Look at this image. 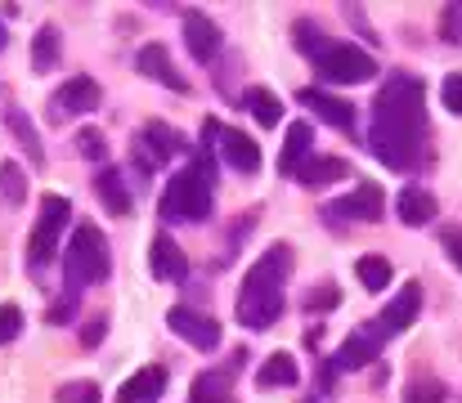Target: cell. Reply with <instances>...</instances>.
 Here are the masks:
<instances>
[{
    "instance_id": "22",
    "label": "cell",
    "mask_w": 462,
    "mask_h": 403,
    "mask_svg": "<svg viewBox=\"0 0 462 403\" xmlns=\"http://www.w3.org/2000/svg\"><path fill=\"white\" fill-rule=\"evenodd\" d=\"M95 193H99V202H104L113 215H131V188H126L122 170L99 166V175H95Z\"/></svg>"
},
{
    "instance_id": "13",
    "label": "cell",
    "mask_w": 462,
    "mask_h": 403,
    "mask_svg": "<svg viewBox=\"0 0 462 403\" xmlns=\"http://www.w3.org/2000/svg\"><path fill=\"white\" fill-rule=\"evenodd\" d=\"M377 350H382V341H377L368 327H359V332H350V336L337 345V354L328 359V368H332V372H359V368H368V363L377 359Z\"/></svg>"
},
{
    "instance_id": "40",
    "label": "cell",
    "mask_w": 462,
    "mask_h": 403,
    "mask_svg": "<svg viewBox=\"0 0 462 403\" xmlns=\"http://www.w3.org/2000/svg\"><path fill=\"white\" fill-rule=\"evenodd\" d=\"M445 243H449V256L462 265V229H449V234H445Z\"/></svg>"
},
{
    "instance_id": "9",
    "label": "cell",
    "mask_w": 462,
    "mask_h": 403,
    "mask_svg": "<svg viewBox=\"0 0 462 403\" xmlns=\"http://www.w3.org/2000/svg\"><path fill=\"white\" fill-rule=\"evenodd\" d=\"M382 206H386V193L377 184H359L350 197L323 206V220L328 224H373V220H382Z\"/></svg>"
},
{
    "instance_id": "30",
    "label": "cell",
    "mask_w": 462,
    "mask_h": 403,
    "mask_svg": "<svg viewBox=\"0 0 462 403\" xmlns=\"http://www.w3.org/2000/svg\"><path fill=\"white\" fill-rule=\"evenodd\" d=\"M292 36H297V50L306 54L310 63H314V59H319V54H323V50L332 45V36H323V32H319L314 23H297V27H292Z\"/></svg>"
},
{
    "instance_id": "25",
    "label": "cell",
    "mask_w": 462,
    "mask_h": 403,
    "mask_svg": "<svg viewBox=\"0 0 462 403\" xmlns=\"http://www.w3.org/2000/svg\"><path fill=\"white\" fill-rule=\"evenodd\" d=\"M243 104H247V113H252L261 126H279V122H283V104H279V95L265 90V86H252V90L243 95Z\"/></svg>"
},
{
    "instance_id": "39",
    "label": "cell",
    "mask_w": 462,
    "mask_h": 403,
    "mask_svg": "<svg viewBox=\"0 0 462 403\" xmlns=\"http://www.w3.org/2000/svg\"><path fill=\"white\" fill-rule=\"evenodd\" d=\"M72 300H77V296H68V300H59V305H54V309H50V314H45V318H50V323H54V327H63V323H68V318H72Z\"/></svg>"
},
{
    "instance_id": "23",
    "label": "cell",
    "mask_w": 462,
    "mask_h": 403,
    "mask_svg": "<svg viewBox=\"0 0 462 403\" xmlns=\"http://www.w3.org/2000/svg\"><path fill=\"white\" fill-rule=\"evenodd\" d=\"M301 381V368H297V359L292 354H270L265 363H261V372H256V386L261 390H274V386H297Z\"/></svg>"
},
{
    "instance_id": "7",
    "label": "cell",
    "mask_w": 462,
    "mask_h": 403,
    "mask_svg": "<svg viewBox=\"0 0 462 403\" xmlns=\"http://www.w3.org/2000/svg\"><path fill=\"white\" fill-rule=\"evenodd\" d=\"M99 104H104V90H99L95 77H68V81L50 95V122L63 126V122H72V117L95 113Z\"/></svg>"
},
{
    "instance_id": "29",
    "label": "cell",
    "mask_w": 462,
    "mask_h": 403,
    "mask_svg": "<svg viewBox=\"0 0 462 403\" xmlns=\"http://www.w3.org/2000/svg\"><path fill=\"white\" fill-rule=\"evenodd\" d=\"M0 197H5L9 206H23V202H27V170H23L18 161H5V166H0Z\"/></svg>"
},
{
    "instance_id": "34",
    "label": "cell",
    "mask_w": 462,
    "mask_h": 403,
    "mask_svg": "<svg viewBox=\"0 0 462 403\" xmlns=\"http://www.w3.org/2000/svg\"><path fill=\"white\" fill-rule=\"evenodd\" d=\"M23 332V309L18 305H0V345H9Z\"/></svg>"
},
{
    "instance_id": "19",
    "label": "cell",
    "mask_w": 462,
    "mask_h": 403,
    "mask_svg": "<svg viewBox=\"0 0 462 403\" xmlns=\"http://www.w3.org/2000/svg\"><path fill=\"white\" fill-rule=\"evenodd\" d=\"M395 215H400V224L422 229V224L436 220V197H431L427 188H400V197H395Z\"/></svg>"
},
{
    "instance_id": "1",
    "label": "cell",
    "mask_w": 462,
    "mask_h": 403,
    "mask_svg": "<svg viewBox=\"0 0 462 403\" xmlns=\"http://www.w3.org/2000/svg\"><path fill=\"white\" fill-rule=\"evenodd\" d=\"M391 170H413L427 148V95L418 77H391L373 104L364 139Z\"/></svg>"
},
{
    "instance_id": "18",
    "label": "cell",
    "mask_w": 462,
    "mask_h": 403,
    "mask_svg": "<svg viewBox=\"0 0 462 403\" xmlns=\"http://www.w3.org/2000/svg\"><path fill=\"white\" fill-rule=\"evenodd\" d=\"M297 99L306 104L310 113H319L328 126H337V131H355V104H346V99H337V95H328V90H301Z\"/></svg>"
},
{
    "instance_id": "28",
    "label": "cell",
    "mask_w": 462,
    "mask_h": 403,
    "mask_svg": "<svg viewBox=\"0 0 462 403\" xmlns=\"http://www.w3.org/2000/svg\"><path fill=\"white\" fill-rule=\"evenodd\" d=\"M355 273H359L364 291H382V287H391V278H395V269H391L386 256H364V261L355 265Z\"/></svg>"
},
{
    "instance_id": "27",
    "label": "cell",
    "mask_w": 462,
    "mask_h": 403,
    "mask_svg": "<svg viewBox=\"0 0 462 403\" xmlns=\"http://www.w3.org/2000/svg\"><path fill=\"white\" fill-rule=\"evenodd\" d=\"M189 403H229V372H220V368L202 372L189 390Z\"/></svg>"
},
{
    "instance_id": "21",
    "label": "cell",
    "mask_w": 462,
    "mask_h": 403,
    "mask_svg": "<svg viewBox=\"0 0 462 403\" xmlns=\"http://www.w3.org/2000/svg\"><path fill=\"white\" fill-rule=\"evenodd\" d=\"M310 143H314L310 122H292V126H288V139H283V152H279V170H283V175H297V170L306 166Z\"/></svg>"
},
{
    "instance_id": "14",
    "label": "cell",
    "mask_w": 462,
    "mask_h": 403,
    "mask_svg": "<svg viewBox=\"0 0 462 403\" xmlns=\"http://www.w3.org/2000/svg\"><path fill=\"white\" fill-rule=\"evenodd\" d=\"M216 143H220V157L238 170V175H256L261 170V143L252 139V134H243V131H220L216 134Z\"/></svg>"
},
{
    "instance_id": "8",
    "label": "cell",
    "mask_w": 462,
    "mask_h": 403,
    "mask_svg": "<svg viewBox=\"0 0 462 403\" xmlns=\"http://www.w3.org/2000/svg\"><path fill=\"white\" fill-rule=\"evenodd\" d=\"M184 148H189V139L175 131V126L144 122L140 134H135V166H140V170H157V166H166L171 157H180Z\"/></svg>"
},
{
    "instance_id": "32",
    "label": "cell",
    "mask_w": 462,
    "mask_h": 403,
    "mask_svg": "<svg viewBox=\"0 0 462 403\" xmlns=\"http://www.w3.org/2000/svg\"><path fill=\"white\" fill-rule=\"evenodd\" d=\"M54 403H104V395L95 381H68V386H59Z\"/></svg>"
},
{
    "instance_id": "4",
    "label": "cell",
    "mask_w": 462,
    "mask_h": 403,
    "mask_svg": "<svg viewBox=\"0 0 462 403\" xmlns=\"http://www.w3.org/2000/svg\"><path fill=\"white\" fill-rule=\"evenodd\" d=\"M113 273V256H108V238L95 220H81L68 238V252H63V282H68V296H81L86 287L95 282H108Z\"/></svg>"
},
{
    "instance_id": "42",
    "label": "cell",
    "mask_w": 462,
    "mask_h": 403,
    "mask_svg": "<svg viewBox=\"0 0 462 403\" xmlns=\"http://www.w3.org/2000/svg\"><path fill=\"white\" fill-rule=\"evenodd\" d=\"M301 403H314V399H301Z\"/></svg>"
},
{
    "instance_id": "2",
    "label": "cell",
    "mask_w": 462,
    "mask_h": 403,
    "mask_svg": "<svg viewBox=\"0 0 462 403\" xmlns=\"http://www.w3.org/2000/svg\"><path fill=\"white\" fill-rule=\"evenodd\" d=\"M288 273H292V247L274 243L256 265L247 269L243 291H238V323L252 332H265L279 323L283 305H288Z\"/></svg>"
},
{
    "instance_id": "17",
    "label": "cell",
    "mask_w": 462,
    "mask_h": 403,
    "mask_svg": "<svg viewBox=\"0 0 462 403\" xmlns=\"http://www.w3.org/2000/svg\"><path fill=\"white\" fill-rule=\"evenodd\" d=\"M162 395H166V368H162V363H149V368H140L135 377L122 381L117 403H157Z\"/></svg>"
},
{
    "instance_id": "33",
    "label": "cell",
    "mask_w": 462,
    "mask_h": 403,
    "mask_svg": "<svg viewBox=\"0 0 462 403\" xmlns=\"http://www.w3.org/2000/svg\"><path fill=\"white\" fill-rule=\"evenodd\" d=\"M440 41L462 45V5H445L440 9Z\"/></svg>"
},
{
    "instance_id": "12",
    "label": "cell",
    "mask_w": 462,
    "mask_h": 403,
    "mask_svg": "<svg viewBox=\"0 0 462 403\" xmlns=\"http://www.w3.org/2000/svg\"><path fill=\"white\" fill-rule=\"evenodd\" d=\"M135 68H140L149 81H162L166 90H175V95H189V77H184V72L171 63L166 45H157V41L140 45V54H135Z\"/></svg>"
},
{
    "instance_id": "37",
    "label": "cell",
    "mask_w": 462,
    "mask_h": 403,
    "mask_svg": "<svg viewBox=\"0 0 462 403\" xmlns=\"http://www.w3.org/2000/svg\"><path fill=\"white\" fill-rule=\"evenodd\" d=\"M104 332H108V314H95V318L81 327V345H86V350H95V345L104 341Z\"/></svg>"
},
{
    "instance_id": "10",
    "label": "cell",
    "mask_w": 462,
    "mask_h": 403,
    "mask_svg": "<svg viewBox=\"0 0 462 403\" xmlns=\"http://www.w3.org/2000/svg\"><path fill=\"white\" fill-rule=\"evenodd\" d=\"M418 309H422V287L418 282H404V291L368 323V332L377 336V341H386V336H395V332H404V327H413V318H418Z\"/></svg>"
},
{
    "instance_id": "35",
    "label": "cell",
    "mask_w": 462,
    "mask_h": 403,
    "mask_svg": "<svg viewBox=\"0 0 462 403\" xmlns=\"http://www.w3.org/2000/svg\"><path fill=\"white\" fill-rule=\"evenodd\" d=\"M301 305H306L310 314H319V309H337V305H341V291H337V287H319V291H310Z\"/></svg>"
},
{
    "instance_id": "20",
    "label": "cell",
    "mask_w": 462,
    "mask_h": 403,
    "mask_svg": "<svg viewBox=\"0 0 462 403\" xmlns=\"http://www.w3.org/2000/svg\"><path fill=\"white\" fill-rule=\"evenodd\" d=\"M5 126H9V134L18 139V148L27 152V161L32 166H45V148H41V134H36V126H32V117L18 108V104H9L5 108Z\"/></svg>"
},
{
    "instance_id": "26",
    "label": "cell",
    "mask_w": 462,
    "mask_h": 403,
    "mask_svg": "<svg viewBox=\"0 0 462 403\" xmlns=\"http://www.w3.org/2000/svg\"><path fill=\"white\" fill-rule=\"evenodd\" d=\"M59 54H63L59 27H41V32L32 36V68H36V72H50V68H59Z\"/></svg>"
},
{
    "instance_id": "15",
    "label": "cell",
    "mask_w": 462,
    "mask_h": 403,
    "mask_svg": "<svg viewBox=\"0 0 462 403\" xmlns=\"http://www.w3.org/2000/svg\"><path fill=\"white\" fill-rule=\"evenodd\" d=\"M220 41H225V32H220L207 14H189V18H184V45H189V54H193L198 63H211V59L220 54Z\"/></svg>"
},
{
    "instance_id": "11",
    "label": "cell",
    "mask_w": 462,
    "mask_h": 403,
    "mask_svg": "<svg viewBox=\"0 0 462 403\" xmlns=\"http://www.w3.org/2000/svg\"><path fill=\"white\" fill-rule=\"evenodd\" d=\"M166 327H171L180 341H189L193 350H216V345H220V323L207 318V314H198V309H189V305H175V309L166 314Z\"/></svg>"
},
{
    "instance_id": "41",
    "label": "cell",
    "mask_w": 462,
    "mask_h": 403,
    "mask_svg": "<svg viewBox=\"0 0 462 403\" xmlns=\"http://www.w3.org/2000/svg\"><path fill=\"white\" fill-rule=\"evenodd\" d=\"M5 45H9V32H5V23H0V50H5Z\"/></svg>"
},
{
    "instance_id": "38",
    "label": "cell",
    "mask_w": 462,
    "mask_h": 403,
    "mask_svg": "<svg viewBox=\"0 0 462 403\" xmlns=\"http://www.w3.org/2000/svg\"><path fill=\"white\" fill-rule=\"evenodd\" d=\"M404 403H445V386H413V390H404Z\"/></svg>"
},
{
    "instance_id": "36",
    "label": "cell",
    "mask_w": 462,
    "mask_h": 403,
    "mask_svg": "<svg viewBox=\"0 0 462 403\" xmlns=\"http://www.w3.org/2000/svg\"><path fill=\"white\" fill-rule=\"evenodd\" d=\"M440 99H445V108H449V113H458L462 117V72H449V77H445Z\"/></svg>"
},
{
    "instance_id": "31",
    "label": "cell",
    "mask_w": 462,
    "mask_h": 403,
    "mask_svg": "<svg viewBox=\"0 0 462 403\" xmlns=\"http://www.w3.org/2000/svg\"><path fill=\"white\" fill-rule=\"evenodd\" d=\"M77 152L86 157V161H108V139H104V131H95V126H86V131L77 134Z\"/></svg>"
},
{
    "instance_id": "16",
    "label": "cell",
    "mask_w": 462,
    "mask_h": 403,
    "mask_svg": "<svg viewBox=\"0 0 462 403\" xmlns=\"http://www.w3.org/2000/svg\"><path fill=\"white\" fill-rule=\"evenodd\" d=\"M149 269H153L157 282H180L189 273V261H184V252L175 247L171 234H157L153 243H149Z\"/></svg>"
},
{
    "instance_id": "6",
    "label": "cell",
    "mask_w": 462,
    "mask_h": 403,
    "mask_svg": "<svg viewBox=\"0 0 462 403\" xmlns=\"http://www.w3.org/2000/svg\"><path fill=\"white\" fill-rule=\"evenodd\" d=\"M314 72L328 81V86H364L377 77V63L368 50L350 45V41H332L319 59H314Z\"/></svg>"
},
{
    "instance_id": "24",
    "label": "cell",
    "mask_w": 462,
    "mask_h": 403,
    "mask_svg": "<svg viewBox=\"0 0 462 403\" xmlns=\"http://www.w3.org/2000/svg\"><path fill=\"white\" fill-rule=\"evenodd\" d=\"M346 175H350V161H341V157H310L292 179H301L306 188H319V184H337Z\"/></svg>"
},
{
    "instance_id": "3",
    "label": "cell",
    "mask_w": 462,
    "mask_h": 403,
    "mask_svg": "<svg viewBox=\"0 0 462 403\" xmlns=\"http://www.w3.org/2000/svg\"><path fill=\"white\" fill-rule=\"evenodd\" d=\"M211 197H216V161L202 148L189 166H180L166 179V188L157 197V215L166 224H202L211 215Z\"/></svg>"
},
{
    "instance_id": "5",
    "label": "cell",
    "mask_w": 462,
    "mask_h": 403,
    "mask_svg": "<svg viewBox=\"0 0 462 403\" xmlns=\"http://www.w3.org/2000/svg\"><path fill=\"white\" fill-rule=\"evenodd\" d=\"M68 224H72V206H68V197L45 193L41 215H36L32 238H27V269H32V273H45V269L54 265V256H59V238H63Z\"/></svg>"
}]
</instances>
